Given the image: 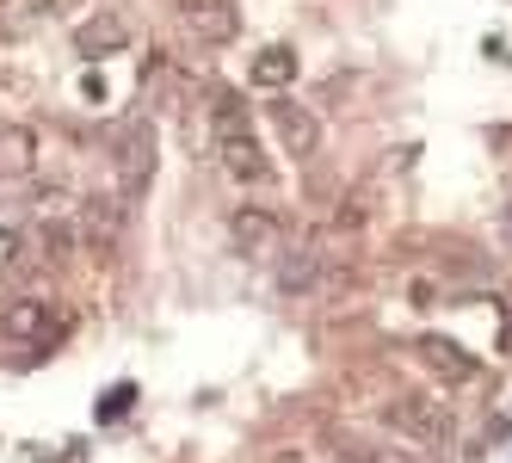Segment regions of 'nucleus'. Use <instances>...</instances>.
I'll return each mask as SVG.
<instances>
[{
	"label": "nucleus",
	"mask_w": 512,
	"mask_h": 463,
	"mask_svg": "<svg viewBox=\"0 0 512 463\" xmlns=\"http://www.w3.org/2000/svg\"><path fill=\"white\" fill-rule=\"evenodd\" d=\"M210 130H216V155H223V167L241 186H266L272 180V161L260 149V136H253V124H247V99L241 93H216Z\"/></svg>",
	"instance_id": "nucleus-1"
},
{
	"label": "nucleus",
	"mask_w": 512,
	"mask_h": 463,
	"mask_svg": "<svg viewBox=\"0 0 512 463\" xmlns=\"http://www.w3.org/2000/svg\"><path fill=\"white\" fill-rule=\"evenodd\" d=\"M383 420L395 426L401 439L426 445L432 457H445V451H451V414H445V402H432V396H414V389H401V396L383 402Z\"/></svg>",
	"instance_id": "nucleus-2"
},
{
	"label": "nucleus",
	"mask_w": 512,
	"mask_h": 463,
	"mask_svg": "<svg viewBox=\"0 0 512 463\" xmlns=\"http://www.w3.org/2000/svg\"><path fill=\"white\" fill-rule=\"evenodd\" d=\"M179 25H186L192 44H229L241 31V7L235 0H173Z\"/></svg>",
	"instance_id": "nucleus-3"
},
{
	"label": "nucleus",
	"mask_w": 512,
	"mask_h": 463,
	"mask_svg": "<svg viewBox=\"0 0 512 463\" xmlns=\"http://www.w3.org/2000/svg\"><path fill=\"white\" fill-rule=\"evenodd\" d=\"M229 235H235V254L241 260H278L284 254V223L272 217V210H235Z\"/></svg>",
	"instance_id": "nucleus-4"
},
{
	"label": "nucleus",
	"mask_w": 512,
	"mask_h": 463,
	"mask_svg": "<svg viewBox=\"0 0 512 463\" xmlns=\"http://www.w3.org/2000/svg\"><path fill=\"white\" fill-rule=\"evenodd\" d=\"M50 303L44 297H13L7 309H0V334L7 340H19V346H44L50 340Z\"/></svg>",
	"instance_id": "nucleus-5"
},
{
	"label": "nucleus",
	"mask_w": 512,
	"mask_h": 463,
	"mask_svg": "<svg viewBox=\"0 0 512 463\" xmlns=\"http://www.w3.org/2000/svg\"><path fill=\"white\" fill-rule=\"evenodd\" d=\"M118 173H124V198H136L142 186H149V173H155V136H149V124H130V136L118 142Z\"/></svg>",
	"instance_id": "nucleus-6"
},
{
	"label": "nucleus",
	"mask_w": 512,
	"mask_h": 463,
	"mask_svg": "<svg viewBox=\"0 0 512 463\" xmlns=\"http://www.w3.org/2000/svg\"><path fill=\"white\" fill-rule=\"evenodd\" d=\"M414 352H420V359H426L438 377H445V383H469L475 371H482V365H475L457 340H445V334H420V340H414Z\"/></svg>",
	"instance_id": "nucleus-7"
},
{
	"label": "nucleus",
	"mask_w": 512,
	"mask_h": 463,
	"mask_svg": "<svg viewBox=\"0 0 512 463\" xmlns=\"http://www.w3.org/2000/svg\"><path fill=\"white\" fill-rule=\"evenodd\" d=\"M272 124H278V136H284V149L290 155H315V142H321V124H315V112L309 105H290V99H278L272 105Z\"/></svg>",
	"instance_id": "nucleus-8"
},
{
	"label": "nucleus",
	"mask_w": 512,
	"mask_h": 463,
	"mask_svg": "<svg viewBox=\"0 0 512 463\" xmlns=\"http://www.w3.org/2000/svg\"><path fill=\"white\" fill-rule=\"evenodd\" d=\"M130 44V25L118 19V13H99V19H87L81 31H75V50L81 56H112V50H124Z\"/></svg>",
	"instance_id": "nucleus-9"
},
{
	"label": "nucleus",
	"mask_w": 512,
	"mask_h": 463,
	"mask_svg": "<svg viewBox=\"0 0 512 463\" xmlns=\"http://www.w3.org/2000/svg\"><path fill=\"white\" fill-rule=\"evenodd\" d=\"M31 161H38V136H31L25 124H0V180L31 173Z\"/></svg>",
	"instance_id": "nucleus-10"
},
{
	"label": "nucleus",
	"mask_w": 512,
	"mask_h": 463,
	"mask_svg": "<svg viewBox=\"0 0 512 463\" xmlns=\"http://www.w3.org/2000/svg\"><path fill=\"white\" fill-rule=\"evenodd\" d=\"M247 75H253V87H290V81H297V50H284V44H272V50H260V56H253V68H247Z\"/></svg>",
	"instance_id": "nucleus-11"
},
{
	"label": "nucleus",
	"mask_w": 512,
	"mask_h": 463,
	"mask_svg": "<svg viewBox=\"0 0 512 463\" xmlns=\"http://www.w3.org/2000/svg\"><path fill=\"white\" fill-rule=\"evenodd\" d=\"M31 266H38V254H31V241H25V229H13V223H0V284H13V278H25Z\"/></svg>",
	"instance_id": "nucleus-12"
},
{
	"label": "nucleus",
	"mask_w": 512,
	"mask_h": 463,
	"mask_svg": "<svg viewBox=\"0 0 512 463\" xmlns=\"http://www.w3.org/2000/svg\"><path fill=\"white\" fill-rule=\"evenodd\" d=\"M352 463H420V457L389 451V445H352Z\"/></svg>",
	"instance_id": "nucleus-13"
},
{
	"label": "nucleus",
	"mask_w": 512,
	"mask_h": 463,
	"mask_svg": "<svg viewBox=\"0 0 512 463\" xmlns=\"http://www.w3.org/2000/svg\"><path fill=\"white\" fill-rule=\"evenodd\" d=\"M124 402H130V383H124V389H112V396H105V408H99V414L112 420V414H124Z\"/></svg>",
	"instance_id": "nucleus-14"
},
{
	"label": "nucleus",
	"mask_w": 512,
	"mask_h": 463,
	"mask_svg": "<svg viewBox=\"0 0 512 463\" xmlns=\"http://www.w3.org/2000/svg\"><path fill=\"white\" fill-rule=\"evenodd\" d=\"M31 7H44V13H62V7H75V0H31Z\"/></svg>",
	"instance_id": "nucleus-15"
}]
</instances>
